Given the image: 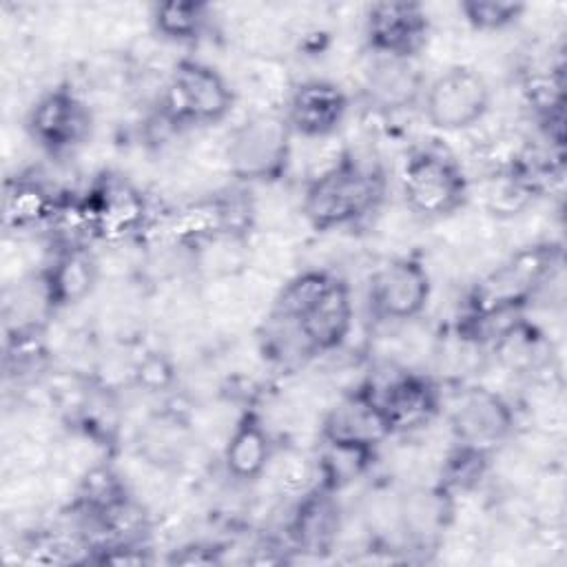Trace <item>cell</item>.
Returning <instances> with one entry per match:
<instances>
[{"instance_id": "obj_17", "label": "cell", "mask_w": 567, "mask_h": 567, "mask_svg": "<svg viewBox=\"0 0 567 567\" xmlns=\"http://www.w3.org/2000/svg\"><path fill=\"white\" fill-rule=\"evenodd\" d=\"M69 208L62 204L55 190L35 177H11L4 184L2 221L7 230L27 233L44 228L64 217Z\"/></svg>"}, {"instance_id": "obj_11", "label": "cell", "mask_w": 567, "mask_h": 567, "mask_svg": "<svg viewBox=\"0 0 567 567\" xmlns=\"http://www.w3.org/2000/svg\"><path fill=\"white\" fill-rule=\"evenodd\" d=\"M516 416L509 401L489 388L465 390L450 412L452 439L458 445L494 454L514 432Z\"/></svg>"}, {"instance_id": "obj_26", "label": "cell", "mask_w": 567, "mask_h": 567, "mask_svg": "<svg viewBox=\"0 0 567 567\" xmlns=\"http://www.w3.org/2000/svg\"><path fill=\"white\" fill-rule=\"evenodd\" d=\"M523 2L509 0H465L458 4L463 20L476 31H501L512 27L525 13Z\"/></svg>"}, {"instance_id": "obj_12", "label": "cell", "mask_w": 567, "mask_h": 567, "mask_svg": "<svg viewBox=\"0 0 567 567\" xmlns=\"http://www.w3.org/2000/svg\"><path fill=\"white\" fill-rule=\"evenodd\" d=\"M430 295L427 268L414 257H396L372 275L368 299L381 321H410L425 310Z\"/></svg>"}, {"instance_id": "obj_19", "label": "cell", "mask_w": 567, "mask_h": 567, "mask_svg": "<svg viewBox=\"0 0 567 567\" xmlns=\"http://www.w3.org/2000/svg\"><path fill=\"white\" fill-rule=\"evenodd\" d=\"M363 91L374 109L401 111L423 97L425 86L412 60L374 55V62L365 73Z\"/></svg>"}, {"instance_id": "obj_21", "label": "cell", "mask_w": 567, "mask_h": 567, "mask_svg": "<svg viewBox=\"0 0 567 567\" xmlns=\"http://www.w3.org/2000/svg\"><path fill=\"white\" fill-rule=\"evenodd\" d=\"M244 210L237 202L228 197H213L195 202L179 213H175L171 224V235L179 244H204L215 241L221 235H230L241 228Z\"/></svg>"}, {"instance_id": "obj_1", "label": "cell", "mask_w": 567, "mask_h": 567, "mask_svg": "<svg viewBox=\"0 0 567 567\" xmlns=\"http://www.w3.org/2000/svg\"><path fill=\"white\" fill-rule=\"evenodd\" d=\"M563 264L560 244H534L485 275L467 297L463 332L478 341L503 339L520 312L554 279Z\"/></svg>"}, {"instance_id": "obj_15", "label": "cell", "mask_w": 567, "mask_h": 567, "mask_svg": "<svg viewBox=\"0 0 567 567\" xmlns=\"http://www.w3.org/2000/svg\"><path fill=\"white\" fill-rule=\"evenodd\" d=\"M392 434L427 425L441 405L436 385L414 372H399L385 385H370Z\"/></svg>"}, {"instance_id": "obj_4", "label": "cell", "mask_w": 567, "mask_h": 567, "mask_svg": "<svg viewBox=\"0 0 567 567\" xmlns=\"http://www.w3.org/2000/svg\"><path fill=\"white\" fill-rule=\"evenodd\" d=\"M403 199L421 217L439 219L456 213L467 195L470 182L458 159L441 144L414 146L401 168Z\"/></svg>"}, {"instance_id": "obj_10", "label": "cell", "mask_w": 567, "mask_h": 567, "mask_svg": "<svg viewBox=\"0 0 567 567\" xmlns=\"http://www.w3.org/2000/svg\"><path fill=\"white\" fill-rule=\"evenodd\" d=\"M365 42L379 58L414 60L430 35V18L421 2L383 0L365 9Z\"/></svg>"}, {"instance_id": "obj_6", "label": "cell", "mask_w": 567, "mask_h": 567, "mask_svg": "<svg viewBox=\"0 0 567 567\" xmlns=\"http://www.w3.org/2000/svg\"><path fill=\"white\" fill-rule=\"evenodd\" d=\"M78 228L100 241L135 237L148 221L144 193L122 175L104 173L71 204Z\"/></svg>"}, {"instance_id": "obj_24", "label": "cell", "mask_w": 567, "mask_h": 567, "mask_svg": "<svg viewBox=\"0 0 567 567\" xmlns=\"http://www.w3.org/2000/svg\"><path fill=\"white\" fill-rule=\"evenodd\" d=\"M140 447L151 463H173L182 456L186 447V430L177 421V416L159 414L146 423Z\"/></svg>"}, {"instance_id": "obj_25", "label": "cell", "mask_w": 567, "mask_h": 567, "mask_svg": "<svg viewBox=\"0 0 567 567\" xmlns=\"http://www.w3.org/2000/svg\"><path fill=\"white\" fill-rule=\"evenodd\" d=\"M489 458H492V454L454 443L452 452L447 454V461L443 463V474H441L439 485L452 496H456V492L470 489L472 485H476L483 478V474L489 465Z\"/></svg>"}, {"instance_id": "obj_23", "label": "cell", "mask_w": 567, "mask_h": 567, "mask_svg": "<svg viewBox=\"0 0 567 567\" xmlns=\"http://www.w3.org/2000/svg\"><path fill=\"white\" fill-rule=\"evenodd\" d=\"M210 18V9L204 2L171 0L153 4L151 24L155 33L168 42H193L197 40Z\"/></svg>"}, {"instance_id": "obj_18", "label": "cell", "mask_w": 567, "mask_h": 567, "mask_svg": "<svg viewBox=\"0 0 567 567\" xmlns=\"http://www.w3.org/2000/svg\"><path fill=\"white\" fill-rule=\"evenodd\" d=\"M341 512L334 498V489L319 483L297 503L288 523L290 540L303 551H328L339 534Z\"/></svg>"}, {"instance_id": "obj_13", "label": "cell", "mask_w": 567, "mask_h": 567, "mask_svg": "<svg viewBox=\"0 0 567 567\" xmlns=\"http://www.w3.org/2000/svg\"><path fill=\"white\" fill-rule=\"evenodd\" d=\"M392 436V430L370 390L361 385L339 399L321 423V441L328 445L352 447L374 454L377 447Z\"/></svg>"}, {"instance_id": "obj_8", "label": "cell", "mask_w": 567, "mask_h": 567, "mask_svg": "<svg viewBox=\"0 0 567 567\" xmlns=\"http://www.w3.org/2000/svg\"><path fill=\"white\" fill-rule=\"evenodd\" d=\"M492 102L487 80L472 66H450L423 91V113L430 126L456 133L478 124Z\"/></svg>"}, {"instance_id": "obj_2", "label": "cell", "mask_w": 567, "mask_h": 567, "mask_svg": "<svg viewBox=\"0 0 567 567\" xmlns=\"http://www.w3.org/2000/svg\"><path fill=\"white\" fill-rule=\"evenodd\" d=\"M272 315L295 326L310 354H323L348 339L354 306L343 279L326 270H306L281 288Z\"/></svg>"}, {"instance_id": "obj_22", "label": "cell", "mask_w": 567, "mask_h": 567, "mask_svg": "<svg viewBox=\"0 0 567 567\" xmlns=\"http://www.w3.org/2000/svg\"><path fill=\"white\" fill-rule=\"evenodd\" d=\"M452 498L454 496L447 494L441 485L421 487L405 494L399 509L403 534L419 545L434 543L447 527Z\"/></svg>"}, {"instance_id": "obj_3", "label": "cell", "mask_w": 567, "mask_h": 567, "mask_svg": "<svg viewBox=\"0 0 567 567\" xmlns=\"http://www.w3.org/2000/svg\"><path fill=\"white\" fill-rule=\"evenodd\" d=\"M383 186V175L377 168L343 157L306 186L301 213L319 233L346 228L377 208Z\"/></svg>"}, {"instance_id": "obj_16", "label": "cell", "mask_w": 567, "mask_h": 567, "mask_svg": "<svg viewBox=\"0 0 567 567\" xmlns=\"http://www.w3.org/2000/svg\"><path fill=\"white\" fill-rule=\"evenodd\" d=\"M97 281V264L80 244H66L40 275V290L49 310L82 301Z\"/></svg>"}, {"instance_id": "obj_5", "label": "cell", "mask_w": 567, "mask_h": 567, "mask_svg": "<svg viewBox=\"0 0 567 567\" xmlns=\"http://www.w3.org/2000/svg\"><path fill=\"white\" fill-rule=\"evenodd\" d=\"M233 104V89L215 66L184 58L166 80L159 113L173 126H213L226 120Z\"/></svg>"}, {"instance_id": "obj_14", "label": "cell", "mask_w": 567, "mask_h": 567, "mask_svg": "<svg viewBox=\"0 0 567 567\" xmlns=\"http://www.w3.org/2000/svg\"><path fill=\"white\" fill-rule=\"evenodd\" d=\"M348 106H350V100L337 82L312 78V80L299 82L292 89L284 117L292 135H301L310 140L328 137L346 120Z\"/></svg>"}, {"instance_id": "obj_20", "label": "cell", "mask_w": 567, "mask_h": 567, "mask_svg": "<svg viewBox=\"0 0 567 567\" xmlns=\"http://www.w3.org/2000/svg\"><path fill=\"white\" fill-rule=\"evenodd\" d=\"M272 456V439L255 412H246L235 423L226 447L224 467L226 474L239 483L257 481Z\"/></svg>"}, {"instance_id": "obj_7", "label": "cell", "mask_w": 567, "mask_h": 567, "mask_svg": "<svg viewBox=\"0 0 567 567\" xmlns=\"http://www.w3.org/2000/svg\"><path fill=\"white\" fill-rule=\"evenodd\" d=\"M292 131L284 113H255L239 122L226 142V164L244 184L275 182L288 168Z\"/></svg>"}, {"instance_id": "obj_9", "label": "cell", "mask_w": 567, "mask_h": 567, "mask_svg": "<svg viewBox=\"0 0 567 567\" xmlns=\"http://www.w3.org/2000/svg\"><path fill=\"white\" fill-rule=\"evenodd\" d=\"M91 124L93 117L86 102L69 84L44 91L27 115L31 140L51 155H66L80 148L91 135Z\"/></svg>"}]
</instances>
